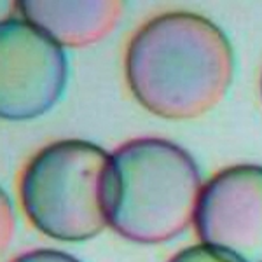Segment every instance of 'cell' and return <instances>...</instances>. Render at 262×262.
I'll use <instances>...</instances> for the list:
<instances>
[{
    "instance_id": "5",
    "label": "cell",
    "mask_w": 262,
    "mask_h": 262,
    "mask_svg": "<svg viewBox=\"0 0 262 262\" xmlns=\"http://www.w3.org/2000/svg\"><path fill=\"white\" fill-rule=\"evenodd\" d=\"M194 227L206 247L238 262H262V166L236 164L212 177Z\"/></svg>"
},
{
    "instance_id": "7",
    "label": "cell",
    "mask_w": 262,
    "mask_h": 262,
    "mask_svg": "<svg viewBox=\"0 0 262 262\" xmlns=\"http://www.w3.org/2000/svg\"><path fill=\"white\" fill-rule=\"evenodd\" d=\"M168 262H238V260L231 259V257L224 255V253L201 243L196 245V247H189L185 250L179 252Z\"/></svg>"
},
{
    "instance_id": "9",
    "label": "cell",
    "mask_w": 262,
    "mask_h": 262,
    "mask_svg": "<svg viewBox=\"0 0 262 262\" xmlns=\"http://www.w3.org/2000/svg\"><path fill=\"white\" fill-rule=\"evenodd\" d=\"M260 95H262V79H260Z\"/></svg>"
},
{
    "instance_id": "8",
    "label": "cell",
    "mask_w": 262,
    "mask_h": 262,
    "mask_svg": "<svg viewBox=\"0 0 262 262\" xmlns=\"http://www.w3.org/2000/svg\"><path fill=\"white\" fill-rule=\"evenodd\" d=\"M12 262H81L74 255L61 250H53V248H40V250H32L23 255L16 257Z\"/></svg>"
},
{
    "instance_id": "3",
    "label": "cell",
    "mask_w": 262,
    "mask_h": 262,
    "mask_svg": "<svg viewBox=\"0 0 262 262\" xmlns=\"http://www.w3.org/2000/svg\"><path fill=\"white\" fill-rule=\"evenodd\" d=\"M19 196L30 222L49 238H95L111 226L112 154L75 138L51 143L27 164Z\"/></svg>"
},
{
    "instance_id": "4",
    "label": "cell",
    "mask_w": 262,
    "mask_h": 262,
    "mask_svg": "<svg viewBox=\"0 0 262 262\" xmlns=\"http://www.w3.org/2000/svg\"><path fill=\"white\" fill-rule=\"evenodd\" d=\"M69 77L63 46L23 16L0 25V116L30 121L56 105Z\"/></svg>"
},
{
    "instance_id": "6",
    "label": "cell",
    "mask_w": 262,
    "mask_h": 262,
    "mask_svg": "<svg viewBox=\"0 0 262 262\" xmlns=\"http://www.w3.org/2000/svg\"><path fill=\"white\" fill-rule=\"evenodd\" d=\"M18 7L25 19L44 30L63 48H82L103 39L117 25L122 12V2L117 0H23Z\"/></svg>"
},
{
    "instance_id": "2",
    "label": "cell",
    "mask_w": 262,
    "mask_h": 262,
    "mask_svg": "<svg viewBox=\"0 0 262 262\" xmlns=\"http://www.w3.org/2000/svg\"><path fill=\"white\" fill-rule=\"evenodd\" d=\"M201 191L187 150L164 138H135L112 154L111 227L135 243L170 242L194 222Z\"/></svg>"
},
{
    "instance_id": "1",
    "label": "cell",
    "mask_w": 262,
    "mask_h": 262,
    "mask_svg": "<svg viewBox=\"0 0 262 262\" xmlns=\"http://www.w3.org/2000/svg\"><path fill=\"white\" fill-rule=\"evenodd\" d=\"M234 74L231 42L196 12L147 21L126 51V79L138 103L170 121L196 119L226 96Z\"/></svg>"
}]
</instances>
